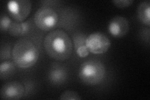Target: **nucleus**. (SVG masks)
Wrapping results in <instances>:
<instances>
[{"label":"nucleus","instance_id":"1a4fd4ad","mask_svg":"<svg viewBox=\"0 0 150 100\" xmlns=\"http://www.w3.org/2000/svg\"><path fill=\"white\" fill-rule=\"evenodd\" d=\"M48 77L51 84L54 85L62 84L67 79V71L62 65L55 64L49 71Z\"/></svg>","mask_w":150,"mask_h":100},{"label":"nucleus","instance_id":"a211bd4d","mask_svg":"<svg viewBox=\"0 0 150 100\" xmlns=\"http://www.w3.org/2000/svg\"><path fill=\"white\" fill-rule=\"evenodd\" d=\"M76 51L77 55L81 58H85L90 53V51L88 50L86 45H83L78 47V48L76 49Z\"/></svg>","mask_w":150,"mask_h":100},{"label":"nucleus","instance_id":"f257e3e1","mask_svg":"<svg viewBox=\"0 0 150 100\" xmlns=\"http://www.w3.org/2000/svg\"><path fill=\"white\" fill-rule=\"evenodd\" d=\"M44 48L46 53L53 59L64 61L71 56L73 43L67 33L56 30L50 31L44 39Z\"/></svg>","mask_w":150,"mask_h":100},{"label":"nucleus","instance_id":"ddd939ff","mask_svg":"<svg viewBox=\"0 0 150 100\" xmlns=\"http://www.w3.org/2000/svg\"><path fill=\"white\" fill-rule=\"evenodd\" d=\"M59 99L62 100H79L81 99V97L77 92L67 90L62 93Z\"/></svg>","mask_w":150,"mask_h":100},{"label":"nucleus","instance_id":"f3484780","mask_svg":"<svg viewBox=\"0 0 150 100\" xmlns=\"http://www.w3.org/2000/svg\"><path fill=\"white\" fill-rule=\"evenodd\" d=\"M112 3L119 8H125L129 7L133 4V0H114Z\"/></svg>","mask_w":150,"mask_h":100},{"label":"nucleus","instance_id":"f8f14e48","mask_svg":"<svg viewBox=\"0 0 150 100\" xmlns=\"http://www.w3.org/2000/svg\"><path fill=\"white\" fill-rule=\"evenodd\" d=\"M16 65L10 61H4L0 65V78L6 79L15 72Z\"/></svg>","mask_w":150,"mask_h":100},{"label":"nucleus","instance_id":"9b49d317","mask_svg":"<svg viewBox=\"0 0 150 100\" xmlns=\"http://www.w3.org/2000/svg\"><path fill=\"white\" fill-rule=\"evenodd\" d=\"M138 20L145 25H150V2L145 1L141 3L137 8Z\"/></svg>","mask_w":150,"mask_h":100},{"label":"nucleus","instance_id":"20e7f679","mask_svg":"<svg viewBox=\"0 0 150 100\" xmlns=\"http://www.w3.org/2000/svg\"><path fill=\"white\" fill-rule=\"evenodd\" d=\"M33 20L39 29L48 31L53 29L57 24L58 15L51 7L42 6L35 13Z\"/></svg>","mask_w":150,"mask_h":100},{"label":"nucleus","instance_id":"39448f33","mask_svg":"<svg viewBox=\"0 0 150 100\" xmlns=\"http://www.w3.org/2000/svg\"><path fill=\"white\" fill-rule=\"evenodd\" d=\"M86 46L91 53L101 55L108 50L111 46V41L104 33L95 32L86 37Z\"/></svg>","mask_w":150,"mask_h":100},{"label":"nucleus","instance_id":"f03ea898","mask_svg":"<svg viewBox=\"0 0 150 100\" xmlns=\"http://www.w3.org/2000/svg\"><path fill=\"white\" fill-rule=\"evenodd\" d=\"M12 59L17 67L26 69L34 66L39 58L40 53L31 40L22 38L16 41L12 48Z\"/></svg>","mask_w":150,"mask_h":100},{"label":"nucleus","instance_id":"6e6552de","mask_svg":"<svg viewBox=\"0 0 150 100\" xmlns=\"http://www.w3.org/2000/svg\"><path fill=\"white\" fill-rule=\"evenodd\" d=\"M129 30L128 20L125 17L117 16L112 18L108 26L110 34L115 38H121L127 34Z\"/></svg>","mask_w":150,"mask_h":100},{"label":"nucleus","instance_id":"7ed1b4c3","mask_svg":"<svg viewBox=\"0 0 150 100\" xmlns=\"http://www.w3.org/2000/svg\"><path fill=\"white\" fill-rule=\"evenodd\" d=\"M106 69L101 61L95 60H88L81 64L79 70V77L87 85L100 84L104 79Z\"/></svg>","mask_w":150,"mask_h":100},{"label":"nucleus","instance_id":"dca6fc26","mask_svg":"<svg viewBox=\"0 0 150 100\" xmlns=\"http://www.w3.org/2000/svg\"><path fill=\"white\" fill-rule=\"evenodd\" d=\"M86 38L83 35H81V34H78L76 35H74L73 37V40H74L75 49L78 48V47L81 46L86 45Z\"/></svg>","mask_w":150,"mask_h":100},{"label":"nucleus","instance_id":"0eeeda50","mask_svg":"<svg viewBox=\"0 0 150 100\" xmlns=\"http://www.w3.org/2000/svg\"><path fill=\"white\" fill-rule=\"evenodd\" d=\"M25 89L22 83L18 82H10L3 85L0 91L2 99L18 100L25 94Z\"/></svg>","mask_w":150,"mask_h":100},{"label":"nucleus","instance_id":"9d476101","mask_svg":"<svg viewBox=\"0 0 150 100\" xmlns=\"http://www.w3.org/2000/svg\"><path fill=\"white\" fill-rule=\"evenodd\" d=\"M31 25L29 21L17 22L13 21L8 32L14 37H18L26 35L29 32Z\"/></svg>","mask_w":150,"mask_h":100},{"label":"nucleus","instance_id":"2eb2a0df","mask_svg":"<svg viewBox=\"0 0 150 100\" xmlns=\"http://www.w3.org/2000/svg\"><path fill=\"white\" fill-rule=\"evenodd\" d=\"M12 50L11 49V46L5 44L4 46H1V60L3 61L4 60H8L12 57Z\"/></svg>","mask_w":150,"mask_h":100},{"label":"nucleus","instance_id":"4468645a","mask_svg":"<svg viewBox=\"0 0 150 100\" xmlns=\"http://www.w3.org/2000/svg\"><path fill=\"white\" fill-rule=\"evenodd\" d=\"M13 21L7 15H2L0 18V28L1 32H5L9 30Z\"/></svg>","mask_w":150,"mask_h":100},{"label":"nucleus","instance_id":"423d86ee","mask_svg":"<svg viewBox=\"0 0 150 100\" xmlns=\"http://www.w3.org/2000/svg\"><path fill=\"white\" fill-rule=\"evenodd\" d=\"M31 1L29 0L10 1L7 8L9 16L17 22H23L30 15L31 9Z\"/></svg>","mask_w":150,"mask_h":100}]
</instances>
